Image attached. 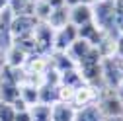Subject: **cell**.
I'll return each mask as SVG.
<instances>
[{
	"instance_id": "6da1fadb",
	"label": "cell",
	"mask_w": 123,
	"mask_h": 121,
	"mask_svg": "<svg viewBox=\"0 0 123 121\" xmlns=\"http://www.w3.org/2000/svg\"><path fill=\"white\" fill-rule=\"evenodd\" d=\"M96 105L102 113V117H121L123 115V102L119 100L115 88H100L96 94Z\"/></svg>"
},
{
	"instance_id": "7a4b0ae2",
	"label": "cell",
	"mask_w": 123,
	"mask_h": 121,
	"mask_svg": "<svg viewBox=\"0 0 123 121\" xmlns=\"http://www.w3.org/2000/svg\"><path fill=\"white\" fill-rule=\"evenodd\" d=\"M113 10H115V0H100V2H96V6L92 8L94 24L105 33H111V29L115 27Z\"/></svg>"
},
{
	"instance_id": "3957f363",
	"label": "cell",
	"mask_w": 123,
	"mask_h": 121,
	"mask_svg": "<svg viewBox=\"0 0 123 121\" xmlns=\"http://www.w3.org/2000/svg\"><path fill=\"white\" fill-rule=\"evenodd\" d=\"M33 37H35V47H37V55L47 57L49 53H53V41H55V29L47 24V22H39L33 29Z\"/></svg>"
},
{
	"instance_id": "277c9868",
	"label": "cell",
	"mask_w": 123,
	"mask_h": 121,
	"mask_svg": "<svg viewBox=\"0 0 123 121\" xmlns=\"http://www.w3.org/2000/svg\"><path fill=\"white\" fill-rule=\"evenodd\" d=\"M102 78H104V86H107V88H117L119 86V82L123 80V70L119 67L117 57L102 59Z\"/></svg>"
},
{
	"instance_id": "5b68a950",
	"label": "cell",
	"mask_w": 123,
	"mask_h": 121,
	"mask_svg": "<svg viewBox=\"0 0 123 121\" xmlns=\"http://www.w3.org/2000/svg\"><path fill=\"white\" fill-rule=\"evenodd\" d=\"M78 39V29L76 25H72L70 22L55 31V41H53V51H59V53H67L68 47Z\"/></svg>"
},
{
	"instance_id": "8992f818",
	"label": "cell",
	"mask_w": 123,
	"mask_h": 121,
	"mask_svg": "<svg viewBox=\"0 0 123 121\" xmlns=\"http://www.w3.org/2000/svg\"><path fill=\"white\" fill-rule=\"evenodd\" d=\"M39 20L35 16H14L12 25H10V41L14 37H24V35H31L35 25Z\"/></svg>"
},
{
	"instance_id": "52a82bcc",
	"label": "cell",
	"mask_w": 123,
	"mask_h": 121,
	"mask_svg": "<svg viewBox=\"0 0 123 121\" xmlns=\"http://www.w3.org/2000/svg\"><path fill=\"white\" fill-rule=\"evenodd\" d=\"M76 29H78V39L88 41L92 47H98V45L102 43V39H104V35H105V31H102V29L94 24V20L84 24V25H80V27H76Z\"/></svg>"
},
{
	"instance_id": "ba28073f",
	"label": "cell",
	"mask_w": 123,
	"mask_h": 121,
	"mask_svg": "<svg viewBox=\"0 0 123 121\" xmlns=\"http://www.w3.org/2000/svg\"><path fill=\"white\" fill-rule=\"evenodd\" d=\"M96 94H98V90L94 86H90V84H82L74 90V96H72V105L76 109H80L84 108V105H90V103H94L96 100Z\"/></svg>"
},
{
	"instance_id": "9c48e42d",
	"label": "cell",
	"mask_w": 123,
	"mask_h": 121,
	"mask_svg": "<svg viewBox=\"0 0 123 121\" xmlns=\"http://www.w3.org/2000/svg\"><path fill=\"white\" fill-rule=\"evenodd\" d=\"M94 20V14H92V6L88 4H76L72 8H68V22L76 27H80L88 22Z\"/></svg>"
},
{
	"instance_id": "30bf717a",
	"label": "cell",
	"mask_w": 123,
	"mask_h": 121,
	"mask_svg": "<svg viewBox=\"0 0 123 121\" xmlns=\"http://www.w3.org/2000/svg\"><path fill=\"white\" fill-rule=\"evenodd\" d=\"M76 108L72 103L57 102L51 105V121H74Z\"/></svg>"
},
{
	"instance_id": "8fae6325",
	"label": "cell",
	"mask_w": 123,
	"mask_h": 121,
	"mask_svg": "<svg viewBox=\"0 0 123 121\" xmlns=\"http://www.w3.org/2000/svg\"><path fill=\"white\" fill-rule=\"evenodd\" d=\"M92 49H94V47H92L88 41H84V39H76V41L70 45V47H68L67 55L74 60L76 65H78V63H82V60L90 55V51H92Z\"/></svg>"
},
{
	"instance_id": "7c38bea8",
	"label": "cell",
	"mask_w": 123,
	"mask_h": 121,
	"mask_svg": "<svg viewBox=\"0 0 123 121\" xmlns=\"http://www.w3.org/2000/svg\"><path fill=\"white\" fill-rule=\"evenodd\" d=\"M49 67V60L47 57L43 55H29L25 59V65H24V70L29 72V74H43Z\"/></svg>"
},
{
	"instance_id": "4fadbf2b",
	"label": "cell",
	"mask_w": 123,
	"mask_h": 121,
	"mask_svg": "<svg viewBox=\"0 0 123 121\" xmlns=\"http://www.w3.org/2000/svg\"><path fill=\"white\" fill-rule=\"evenodd\" d=\"M0 100L14 105V103L20 100V84L0 80Z\"/></svg>"
},
{
	"instance_id": "5bb4252c",
	"label": "cell",
	"mask_w": 123,
	"mask_h": 121,
	"mask_svg": "<svg viewBox=\"0 0 123 121\" xmlns=\"http://www.w3.org/2000/svg\"><path fill=\"white\" fill-rule=\"evenodd\" d=\"M74 121H104L100 109L96 103H90V105H84V108L76 109V115H74Z\"/></svg>"
},
{
	"instance_id": "9a60e30c",
	"label": "cell",
	"mask_w": 123,
	"mask_h": 121,
	"mask_svg": "<svg viewBox=\"0 0 123 121\" xmlns=\"http://www.w3.org/2000/svg\"><path fill=\"white\" fill-rule=\"evenodd\" d=\"M8 8L14 16H33L35 4L29 0H8Z\"/></svg>"
},
{
	"instance_id": "2e32d148",
	"label": "cell",
	"mask_w": 123,
	"mask_h": 121,
	"mask_svg": "<svg viewBox=\"0 0 123 121\" xmlns=\"http://www.w3.org/2000/svg\"><path fill=\"white\" fill-rule=\"evenodd\" d=\"M47 24L55 29H61V27H65L68 24V6H63V8H55L51 12V16L47 18Z\"/></svg>"
},
{
	"instance_id": "e0dca14e",
	"label": "cell",
	"mask_w": 123,
	"mask_h": 121,
	"mask_svg": "<svg viewBox=\"0 0 123 121\" xmlns=\"http://www.w3.org/2000/svg\"><path fill=\"white\" fill-rule=\"evenodd\" d=\"M20 98L24 100V103L27 108L39 103V88L33 84H20Z\"/></svg>"
},
{
	"instance_id": "ac0fdd59",
	"label": "cell",
	"mask_w": 123,
	"mask_h": 121,
	"mask_svg": "<svg viewBox=\"0 0 123 121\" xmlns=\"http://www.w3.org/2000/svg\"><path fill=\"white\" fill-rule=\"evenodd\" d=\"M53 60H49V65L59 70V72H65V70H70V68H76V63L67 55V53H59V51H53Z\"/></svg>"
},
{
	"instance_id": "d6986e66",
	"label": "cell",
	"mask_w": 123,
	"mask_h": 121,
	"mask_svg": "<svg viewBox=\"0 0 123 121\" xmlns=\"http://www.w3.org/2000/svg\"><path fill=\"white\" fill-rule=\"evenodd\" d=\"M59 102V86L51 84H41L39 86V103L45 105H53Z\"/></svg>"
},
{
	"instance_id": "ffe728a7",
	"label": "cell",
	"mask_w": 123,
	"mask_h": 121,
	"mask_svg": "<svg viewBox=\"0 0 123 121\" xmlns=\"http://www.w3.org/2000/svg\"><path fill=\"white\" fill-rule=\"evenodd\" d=\"M25 59H27V55L22 51V49H18V47H12L8 49V53H6V65L8 67H12V68H24V65H25Z\"/></svg>"
},
{
	"instance_id": "44dd1931",
	"label": "cell",
	"mask_w": 123,
	"mask_h": 121,
	"mask_svg": "<svg viewBox=\"0 0 123 121\" xmlns=\"http://www.w3.org/2000/svg\"><path fill=\"white\" fill-rule=\"evenodd\" d=\"M12 45H14V47H18V49H22L27 57H29V55H37V47H35V37H33V33H31V35H24V37H14V39H12Z\"/></svg>"
},
{
	"instance_id": "7402d4cb",
	"label": "cell",
	"mask_w": 123,
	"mask_h": 121,
	"mask_svg": "<svg viewBox=\"0 0 123 121\" xmlns=\"http://www.w3.org/2000/svg\"><path fill=\"white\" fill-rule=\"evenodd\" d=\"M84 80L80 76V72L78 68H70V70H65V72H61V86H68L72 90H76L78 86H82Z\"/></svg>"
},
{
	"instance_id": "603a6c76",
	"label": "cell",
	"mask_w": 123,
	"mask_h": 121,
	"mask_svg": "<svg viewBox=\"0 0 123 121\" xmlns=\"http://www.w3.org/2000/svg\"><path fill=\"white\" fill-rule=\"evenodd\" d=\"M98 53L102 55V59H111V57H115V39H113V35L111 33H105L104 35V39H102V43L98 45Z\"/></svg>"
},
{
	"instance_id": "cb8c5ba5",
	"label": "cell",
	"mask_w": 123,
	"mask_h": 121,
	"mask_svg": "<svg viewBox=\"0 0 123 121\" xmlns=\"http://www.w3.org/2000/svg\"><path fill=\"white\" fill-rule=\"evenodd\" d=\"M29 113H31V121H51V105H45V103L31 105Z\"/></svg>"
},
{
	"instance_id": "d4e9b609",
	"label": "cell",
	"mask_w": 123,
	"mask_h": 121,
	"mask_svg": "<svg viewBox=\"0 0 123 121\" xmlns=\"http://www.w3.org/2000/svg\"><path fill=\"white\" fill-rule=\"evenodd\" d=\"M53 8L47 4V0H39V2H35V10H33V16L39 20V22H47V18L51 16Z\"/></svg>"
},
{
	"instance_id": "484cf974",
	"label": "cell",
	"mask_w": 123,
	"mask_h": 121,
	"mask_svg": "<svg viewBox=\"0 0 123 121\" xmlns=\"http://www.w3.org/2000/svg\"><path fill=\"white\" fill-rule=\"evenodd\" d=\"M14 119H16V109H14V105L0 100V121H14Z\"/></svg>"
},
{
	"instance_id": "4316f807",
	"label": "cell",
	"mask_w": 123,
	"mask_h": 121,
	"mask_svg": "<svg viewBox=\"0 0 123 121\" xmlns=\"http://www.w3.org/2000/svg\"><path fill=\"white\" fill-rule=\"evenodd\" d=\"M113 18H115V27L119 29V33H123V4L119 2V0H115Z\"/></svg>"
},
{
	"instance_id": "83f0119b",
	"label": "cell",
	"mask_w": 123,
	"mask_h": 121,
	"mask_svg": "<svg viewBox=\"0 0 123 121\" xmlns=\"http://www.w3.org/2000/svg\"><path fill=\"white\" fill-rule=\"evenodd\" d=\"M72 96H74V90L68 86H61L59 84V102H65V103H72Z\"/></svg>"
},
{
	"instance_id": "f1b7e54d",
	"label": "cell",
	"mask_w": 123,
	"mask_h": 121,
	"mask_svg": "<svg viewBox=\"0 0 123 121\" xmlns=\"http://www.w3.org/2000/svg\"><path fill=\"white\" fill-rule=\"evenodd\" d=\"M115 57L117 59H123V33L115 39Z\"/></svg>"
},
{
	"instance_id": "f546056e",
	"label": "cell",
	"mask_w": 123,
	"mask_h": 121,
	"mask_svg": "<svg viewBox=\"0 0 123 121\" xmlns=\"http://www.w3.org/2000/svg\"><path fill=\"white\" fill-rule=\"evenodd\" d=\"M14 121H31V113H29V109L16 111V119H14Z\"/></svg>"
},
{
	"instance_id": "4dcf8cb0",
	"label": "cell",
	"mask_w": 123,
	"mask_h": 121,
	"mask_svg": "<svg viewBox=\"0 0 123 121\" xmlns=\"http://www.w3.org/2000/svg\"><path fill=\"white\" fill-rule=\"evenodd\" d=\"M65 2H67L68 8H72V6H76V4H88V6H92L96 0H65Z\"/></svg>"
},
{
	"instance_id": "1f68e13d",
	"label": "cell",
	"mask_w": 123,
	"mask_h": 121,
	"mask_svg": "<svg viewBox=\"0 0 123 121\" xmlns=\"http://www.w3.org/2000/svg\"><path fill=\"white\" fill-rule=\"evenodd\" d=\"M47 4L55 10V8H63V6H67V2L65 0H47Z\"/></svg>"
},
{
	"instance_id": "d6a6232c",
	"label": "cell",
	"mask_w": 123,
	"mask_h": 121,
	"mask_svg": "<svg viewBox=\"0 0 123 121\" xmlns=\"http://www.w3.org/2000/svg\"><path fill=\"white\" fill-rule=\"evenodd\" d=\"M115 92H117V96H119V100L123 102V80H121V82H119V86L115 88Z\"/></svg>"
},
{
	"instance_id": "836d02e7",
	"label": "cell",
	"mask_w": 123,
	"mask_h": 121,
	"mask_svg": "<svg viewBox=\"0 0 123 121\" xmlns=\"http://www.w3.org/2000/svg\"><path fill=\"white\" fill-rule=\"evenodd\" d=\"M8 8V0H0V12Z\"/></svg>"
},
{
	"instance_id": "e575fe53",
	"label": "cell",
	"mask_w": 123,
	"mask_h": 121,
	"mask_svg": "<svg viewBox=\"0 0 123 121\" xmlns=\"http://www.w3.org/2000/svg\"><path fill=\"white\" fill-rule=\"evenodd\" d=\"M104 121H123V115L121 117H105Z\"/></svg>"
},
{
	"instance_id": "d590c367",
	"label": "cell",
	"mask_w": 123,
	"mask_h": 121,
	"mask_svg": "<svg viewBox=\"0 0 123 121\" xmlns=\"http://www.w3.org/2000/svg\"><path fill=\"white\" fill-rule=\"evenodd\" d=\"M4 67H6V60H4V57H0V72L4 70Z\"/></svg>"
},
{
	"instance_id": "8d00e7d4",
	"label": "cell",
	"mask_w": 123,
	"mask_h": 121,
	"mask_svg": "<svg viewBox=\"0 0 123 121\" xmlns=\"http://www.w3.org/2000/svg\"><path fill=\"white\" fill-rule=\"evenodd\" d=\"M119 67H121V70H123V59H119Z\"/></svg>"
},
{
	"instance_id": "74e56055",
	"label": "cell",
	"mask_w": 123,
	"mask_h": 121,
	"mask_svg": "<svg viewBox=\"0 0 123 121\" xmlns=\"http://www.w3.org/2000/svg\"><path fill=\"white\" fill-rule=\"evenodd\" d=\"M29 2H33V4H35V2H39V0H29Z\"/></svg>"
},
{
	"instance_id": "f35d334b",
	"label": "cell",
	"mask_w": 123,
	"mask_h": 121,
	"mask_svg": "<svg viewBox=\"0 0 123 121\" xmlns=\"http://www.w3.org/2000/svg\"><path fill=\"white\" fill-rule=\"evenodd\" d=\"M0 57H4V55H2V49H0Z\"/></svg>"
},
{
	"instance_id": "ab89813d",
	"label": "cell",
	"mask_w": 123,
	"mask_h": 121,
	"mask_svg": "<svg viewBox=\"0 0 123 121\" xmlns=\"http://www.w3.org/2000/svg\"><path fill=\"white\" fill-rule=\"evenodd\" d=\"M119 2H121V4H123V0H119Z\"/></svg>"
}]
</instances>
